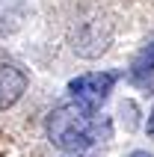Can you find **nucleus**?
I'll use <instances>...</instances> for the list:
<instances>
[{
	"label": "nucleus",
	"mask_w": 154,
	"mask_h": 157,
	"mask_svg": "<svg viewBox=\"0 0 154 157\" xmlns=\"http://www.w3.org/2000/svg\"><path fill=\"white\" fill-rule=\"evenodd\" d=\"M95 110L83 107L80 101L74 104H62L48 116V140L62 151H83L92 142L101 140V131L110 133V128L95 122Z\"/></svg>",
	"instance_id": "nucleus-1"
},
{
	"label": "nucleus",
	"mask_w": 154,
	"mask_h": 157,
	"mask_svg": "<svg viewBox=\"0 0 154 157\" xmlns=\"http://www.w3.org/2000/svg\"><path fill=\"white\" fill-rule=\"evenodd\" d=\"M27 74L15 65H0V110H6L24 95Z\"/></svg>",
	"instance_id": "nucleus-3"
},
{
	"label": "nucleus",
	"mask_w": 154,
	"mask_h": 157,
	"mask_svg": "<svg viewBox=\"0 0 154 157\" xmlns=\"http://www.w3.org/2000/svg\"><path fill=\"white\" fill-rule=\"evenodd\" d=\"M116 74L113 71H92V74H80V77H74L68 83V92L80 101L83 107H89V110H98V107L107 101V95L113 92V86H116Z\"/></svg>",
	"instance_id": "nucleus-2"
},
{
	"label": "nucleus",
	"mask_w": 154,
	"mask_h": 157,
	"mask_svg": "<svg viewBox=\"0 0 154 157\" xmlns=\"http://www.w3.org/2000/svg\"><path fill=\"white\" fill-rule=\"evenodd\" d=\"M128 157H151V154H148V151H130Z\"/></svg>",
	"instance_id": "nucleus-6"
},
{
	"label": "nucleus",
	"mask_w": 154,
	"mask_h": 157,
	"mask_svg": "<svg viewBox=\"0 0 154 157\" xmlns=\"http://www.w3.org/2000/svg\"><path fill=\"white\" fill-rule=\"evenodd\" d=\"M145 131H148V136H154V107H151V113H148V122H145Z\"/></svg>",
	"instance_id": "nucleus-5"
},
{
	"label": "nucleus",
	"mask_w": 154,
	"mask_h": 157,
	"mask_svg": "<svg viewBox=\"0 0 154 157\" xmlns=\"http://www.w3.org/2000/svg\"><path fill=\"white\" fill-rule=\"evenodd\" d=\"M151 74H154V39L133 56V62H130V80H133V83H142V80H148Z\"/></svg>",
	"instance_id": "nucleus-4"
}]
</instances>
